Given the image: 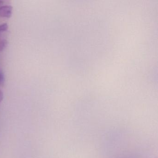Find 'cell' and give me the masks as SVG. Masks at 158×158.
<instances>
[{
	"label": "cell",
	"instance_id": "obj_4",
	"mask_svg": "<svg viewBox=\"0 0 158 158\" xmlns=\"http://www.w3.org/2000/svg\"><path fill=\"white\" fill-rule=\"evenodd\" d=\"M3 98V92H2L1 89H0V102L2 101Z\"/></svg>",
	"mask_w": 158,
	"mask_h": 158
},
{
	"label": "cell",
	"instance_id": "obj_1",
	"mask_svg": "<svg viewBox=\"0 0 158 158\" xmlns=\"http://www.w3.org/2000/svg\"><path fill=\"white\" fill-rule=\"evenodd\" d=\"M12 13V7L0 4V17L10 18Z\"/></svg>",
	"mask_w": 158,
	"mask_h": 158
},
{
	"label": "cell",
	"instance_id": "obj_3",
	"mask_svg": "<svg viewBox=\"0 0 158 158\" xmlns=\"http://www.w3.org/2000/svg\"><path fill=\"white\" fill-rule=\"evenodd\" d=\"M4 82V77L3 73L0 71V85H3Z\"/></svg>",
	"mask_w": 158,
	"mask_h": 158
},
{
	"label": "cell",
	"instance_id": "obj_5",
	"mask_svg": "<svg viewBox=\"0 0 158 158\" xmlns=\"http://www.w3.org/2000/svg\"><path fill=\"white\" fill-rule=\"evenodd\" d=\"M3 2L2 1H0V4H1L2 2Z\"/></svg>",
	"mask_w": 158,
	"mask_h": 158
},
{
	"label": "cell",
	"instance_id": "obj_2",
	"mask_svg": "<svg viewBox=\"0 0 158 158\" xmlns=\"http://www.w3.org/2000/svg\"><path fill=\"white\" fill-rule=\"evenodd\" d=\"M8 28V27L7 24L0 25V33L7 31Z\"/></svg>",
	"mask_w": 158,
	"mask_h": 158
}]
</instances>
